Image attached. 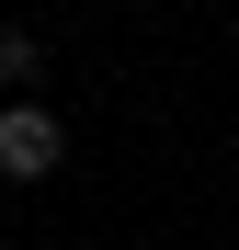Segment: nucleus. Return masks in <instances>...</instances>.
Returning <instances> with one entry per match:
<instances>
[{
  "instance_id": "1",
  "label": "nucleus",
  "mask_w": 239,
  "mask_h": 250,
  "mask_svg": "<svg viewBox=\"0 0 239 250\" xmlns=\"http://www.w3.org/2000/svg\"><path fill=\"white\" fill-rule=\"evenodd\" d=\"M57 159H68V125L46 103H12V114H0V182H46Z\"/></svg>"
},
{
  "instance_id": "2",
  "label": "nucleus",
  "mask_w": 239,
  "mask_h": 250,
  "mask_svg": "<svg viewBox=\"0 0 239 250\" xmlns=\"http://www.w3.org/2000/svg\"><path fill=\"white\" fill-rule=\"evenodd\" d=\"M0 80H23V91H34V80H46V46H34L23 23H0Z\"/></svg>"
}]
</instances>
